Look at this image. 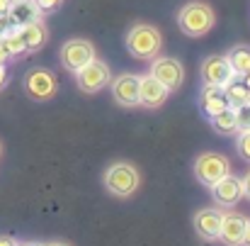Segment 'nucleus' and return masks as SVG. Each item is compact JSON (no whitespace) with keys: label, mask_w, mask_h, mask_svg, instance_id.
I'll return each mask as SVG.
<instances>
[{"label":"nucleus","mask_w":250,"mask_h":246,"mask_svg":"<svg viewBox=\"0 0 250 246\" xmlns=\"http://www.w3.org/2000/svg\"><path fill=\"white\" fill-rule=\"evenodd\" d=\"M161 47H163V37L153 25L139 22L126 34V49L136 59H153V56H158Z\"/></svg>","instance_id":"obj_2"},{"label":"nucleus","mask_w":250,"mask_h":246,"mask_svg":"<svg viewBox=\"0 0 250 246\" xmlns=\"http://www.w3.org/2000/svg\"><path fill=\"white\" fill-rule=\"evenodd\" d=\"M241 81H243V85L250 90V74H246V76H241Z\"/></svg>","instance_id":"obj_31"},{"label":"nucleus","mask_w":250,"mask_h":246,"mask_svg":"<svg viewBox=\"0 0 250 246\" xmlns=\"http://www.w3.org/2000/svg\"><path fill=\"white\" fill-rule=\"evenodd\" d=\"M0 246H17V242L10 237H0Z\"/></svg>","instance_id":"obj_28"},{"label":"nucleus","mask_w":250,"mask_h":246,"mask_svg":"<svg viewBox=\"0 0 250 246\" xmlns=\"http://www.w3.org/2000/svg\"><path fill=\"white\" fill-rule=\"evenodd\" d=\"M12 0H0V15H7V7H10Z\"/></svg>","instance_id":"obj_30"},{"label":"nucleus","mask_w":250,"mask_h":246,"mask_svg":"<svg viewBox=\"0 0 250 246\" xmlns=\"http://www.w3.org/2000/svg\"><path fill=\"white\" fill-rule=\"evenodd\" d=\"M221 210L219 207H202L194 215V232L199 239L204 242H216L219 239V229H221Z\"/></svg>","instance_id":"obj_11"},{"label":"nucleus","mask_w":250,"mask_h":246,"mask_svg":"<svg viewBox=\"0 0 250 246\" xmlns=\"http://www.w3.org/2000/svg\"><path fill=\"white\" fill-rule=\"evenodd\" d=\"M34 2H37V7H39L42 12H51V10L61 7V2H63V0H34Z\"/></svg>","instance_id":"obj_24"},{"label":"nucleus","mask_w":250,"mask_h":246,"mask_svg":"<svg viewBox=\"0 0 250 246\" xmlns=\"http://www.w3.org/2000/svg\"><path fill=\"white\" fill-rule=\"evenodd\" d=\"M167 95H170V90L163 83L156 81L151 74L139 78V105H144L148 110H156V107H161L166 102Z\"/></svg>","instance_id":"obj_13"},{"label":"nucleus","mask_w":250,"mask_h":246,"mask_svg":"<svg viewBox=\"0 0 250 246\" xmlns=\"http://www.w3.org/2000/svg\"><path fill=\"white\" fill-rule=\"evenodd\" d=\"M139 78L136 74H122L112 83V95L122 107H136L139 105Z\"/></svg>","instance_id":"obj_12"},{"label":"nucleus","mask_w":250,"mask_h":246,"mask_svg":"<svg viewBox=\"0 0 250 246\" xmlns=\"http://www.w3.org/2000/svg\"><path fill=\"white\" fill-rule=\"evenodd\" d=\"M39 17H42V10L37 7L34 0H12L7 7V20L12 27H22L32 20H39Z\"/></svg>","instance_id":"obj_17"},{"label":"nucleus","mask_w":250,"mask_h":246,"mask_svg":"<svg viewBox=\"0 0 250 246\" xmlns=\"http://www.w3.org/2000/svg\"><path fill=\"white\" fill-rule=\"evenodd\" d=\"M202 78H204V83H209V85H226V83H231L236 78V74H233L229 59L216 54V56H207L204 59V64H202Z\"/></svg>","instance_id":"obj_10"},{"label":"nucleus","mask_w":250,"mask_h":246,"mask_svg":"<svg viewBox=\"0 0 250 246\" xmlns=\"http://www.w3.org/2000/svg\"><path fill=\"white\" fill-rule=\"evenodd\" d=\"M2 39H5V44H7L12 59H15V56H22V54L27 51V47H24V42H22V37H20V32H17V27H10Z\"/></svg>","instance_id":"obj_21"},{"label":"nucleus","mask_w":250,"mask_h":246,"mask_svg":"<svg viewBox=\"0 0 250 246\" xmlns=\"http://www.w3.org/2000/svg\"><path fill=\"white\" fill-rule=\"evenodd\" d=\"M24 90L32 100H51L59 90V83H56V76L46 69H32L27 76H24Z\"/></svg>","instance_id":"obj_7"},{"label":"nucleus","mask_w":250,"mask_h":246,"mask_svg":"<svg viewBox=\"0 0 250 246\" xmlns=\"http://www.w3.org/2000/svg\"><path fill=\"white\" fill-rule=\"evenodd\" d=\"M46 246H68V244H63V242H51V244H46Z\"/></svg>","instance_id":"obj_33"},{"label":"nucleus","mask_w":250,"mask_h":246,"mask_svg":"<svg viewBox=\"0 0 250 246\" xmlns=\"http://www.w3.org/2000/svg\"><path fill=\"white\" fill-rule=\"evenodd\" d=\"M17 32H20V37H22L27 51H39V49L46 44V39H49V29H46V25L42 22V17H39V20H32V22H27V25H22V27H17Z\"/></svg>","instance_id":"obj_16"},{"label":"nucleus","mask_w":250,"mask_h":246,"mask_svg":"<svg viewBox=\"0 0 250 246\" xmlns=\"http://www.w3.org/2000/svg\"><path fill=\"white\" fill-rule=\"evenodd\" d=\"M226 173H231V164H229V159H226L224 154L207 151V154L197 156V161H194V178H197L202 185H207V188H211V185H214L216 180H221Z\"/></svg>","instance_id":"obj_4"},{"label":"nucleus","mask_w":250,"mask_h":246,"mask_svg":"<svg viewBox=\"0 0 250 246\" xmlns=\"http://www.w3.org/2000/svg\"><path fill=\"white\" fill-rule=\"evenodd\" d=\"M233 112H236L238 132H250V102H243V105L233 107Z\"/></svg>","instance_id":"obj_22"},{"label":"nucleus","mask_w":250,"mask_h":246,"mask_svg":"<svg viewBox=\"0 0 250 246\" xmlns=\"http://www.w3.org/2000/svg\"><path fill=\"white\" fill-rule=\"evenodd\" d=\"M214 22H216V15H214L211 5H207L202 0H192V2L182 5L177 12V27L187 37H204L214 27Z\"/></svg>","instance_id":"obj_1"},{"label":"nucleus","mask_w":250,"mask_h":246,"mask_svg":"<svg viewBox=\"0 0 250 246\" xmlns=\"http://www.w3.org/2000/svg\"><path fill=\"white\" fill-rule=\"evenodd\" d=\"M226 59H229V64H231V69H233V74H236L238 78L250 74V47H246V44L233 47V49L226 54Z\"/></svg>","instance_id":"obj_19"},{"label":"nucleus","mask_w":250,"mask_h":246,"mask_svg":"<svg viewBox=\"0 0 250 246\" xmlns=\"http://www.w3.org/2000/svg\"><path fill=\"white\" fill-rule=\"evenodd\" d=\"M248 102H250V93H248Z\"/></svg>","instance_id":"obj_34"},{"label":"nucleus","mask_w":250,"mask_h":246,"mask_svg":"<svg viewBox=\"0 0 250 246\" xmlns=\"http://www.w3.org/2000/svg\"><path fill=\"white\" fill-rule=\"evenodd\" d=\"M243 190H246V197L250 200V173L243 178Z\"/></svg>","instance_id":"obj_27"},{"label":"nucleus","mask_w":250,"mask_h":246,"mask_svg":"<svg viewBox=\"0 0 250 246\" xmlns=\"http://www.w3.org/2000/svg\"><path fill=\"white\" fill-rule=\"evenodd\" d=\"M12 59V54H10V49H7V44H5V39L0 37V64H7Z\"/></svg>","instance_id":"obj_25"},{"label":"nucleus","mask_w":250,"mask_h":246,"mask_svg":"<svg viewBox=\"0 0 250 246\" xmlns=\"http://www.w3.org/2000/svg\"><path fill=\"white\" fill-rule=\"evenodd\" d=\"M17 246H46V244H42V242H24V244H17Z\"/></svg>","instance_id":"obj_32"},{"label":"nucleus","mask_w":250,"mask_h":246,"mask_svg":"<svg viewBox=\"0 0 250 246\" xmlns=\"http://www.w3.org/2000/svg\"><path fill=\"white\" fill-rule=\"evenodd\" d=\"M141 185V173L139 168L126 161H117L104 171V188L117 195V197H129L139 190Z\"/></svg>","instance_id":"obj_3"},{"label":"nucleus","mask_w":250,"mask_h":246,"mask_svg":"<svg viewBox=\"0 0 250 246\" xmlns=\"http://www.w3.org/2000/svg\"><path fill=\"white\" fill-rule=\"evenodd\" d=\"M209 122H211V129H214L216 134H221V137H231V134H236V132H238L233 107H226V110H221V112L211 115V117H209Z\"/></svg>","instance_id":"obj_18"},{"label":"nucleus","mask_w":250,"mask_h":246,"mask_svg":"<svg viewBox=\"0 0 250 246\" xmlns=\"http://www.w3.org/2000/svg\"><path fill=\"white\" fill-rule=\"evenodd\" d=\"M243 246H250V220L246 224V234H243Z\"/></svg>","instance_id":"obj_29"},{"label":"nucleus","mask_w":250,"mask_h":246,"mask_svg":"<svg viewBox=\"0 0 250 246\" xmlns=\"http://www.w3.org/2000/svg\"><path fill=\"white\" fill-rule=\"evenodd\" d=\"M199 107H202V112H204L207 117H211V115H216V112L231 107L224 85H209V83H204V88H202V93H199Z\"/></svg>","instance_id":"obj_15"},{"label":"nucleus","mask_w":250,"mask_h":246,"mask_svg":"<svg viewBox=\"0 0 250 246\" xmlns=\"http://www.w3.org/2000/svg\"><path fill=\"white\" fill-rule=\"evenodd\" d=\"M109 81H112L109 66L100 59H92L81 71H76V83L83 93H100L104 85H109Z\"/></svg>","instance_id":"obj_6"},{"label":"nucleus","mask_w":250,"mask_h":246,"mask_svg":"<svg viewBox=\"0 0 250 246\" xmlns=\"http://www.w3.org/2000/svg\"><path fill=\"white\" fill-rule=\"evenodd\" d=\"M211 195H214L216 205H221V207H233V205H238V202L246 197L243 178L226 173L221 180H216V183L211 185Z\"/></svg>","instance_id":"obj_9"},{"label":"nucleus","mask_w":250,"mask_h":246,"mask_svg":"<svg viewBox=\"0 0 250 246\" xmlns=\"http://www.w3.org/2000/svg\"><path fill=\"white\" fill-rule=\"evenodd\" d=\"M0 154H2V147H0Z\"/></svg>","instance_id":"obj_35"},{"label":"nucleus","mask_w":250,"mask_h":246,"mask_svg":"<svg viewBox=\"0 0 250 246\" xmlns=\"http://www.w3.org/2000/svg\"><path fill=\"white\" fill-rule=\"evenodd\" d=\"M238 139H236V149L241 154V159L250 161V132H236Z\"/></svg>","instance_id":"obj_23"},{"label":"nucleus","mask_w":250,"mask_h":246,"mask_svg":"<svg viewBox=\"0 0 250 246\" xmlns=\"http://www.w3.org/2000/svg\"><path fill=\"white\" fill-rule=\"evenodd\" d=\"M151 76L158 83H163L167 90H177L182 85V78H185V69L177 59L172 56H153L151 59Z\"/></svg>","instance_id":"obj_8"},{"label":"nucleus","mask_w":250,"mask_h":246,"mask_svg":"<svg viewBox=\"0 0 250 246\" xmlns=\"http://www.w3.org/2000/svg\"><path fill=\"white\" fill-rule=\"evenodd\" d=\"M10 27H12V25H10L7 15H0V37H5V32H7Z\"/></svg>","instance_id":"obj_26"},{"label":"nucleus","mask_w":250,"mask_h":246,"mask_svg":"<svg viewBox=\"0 0 250 246\" xmlns=\"http://www.w3.org/2000/svg\"><path fill=\"white\" fill-rule=\"evenodd\" d=\"M224 90H226V98H229V105L231 107H238V105H243V102H248V88L243 85V81L236 76L231 83H226L224 85Z\"/></svg>","instance_id":"obj_20"},{"label":"nucleus","mask_w":250,"mask_h":246,"mask_svg":"<svg viewBox=\"0 0 250 246\" xmlns=\"http://www.w3.org/2000/svg\"><path fill=\"white\" fill-rule=\"evenodd\" d=\"M248 220L238 212H224L221 215V229H219V242L226 246H243V234H246Z\"/></svg>","instance_id":"obj_14"},{"label":"nucleus","mask_w":250,"mask_h":246,"mask_svg":"<svg viewBox=\"0 0 250 246\" xmlns=\"http://www.w3.org/2000/svg\"><path fill=\"white\" fill-rule=\"evenodd\" d=\"M59 59H61V64H63L66 71L76 74V71L83 69L85 64H90V61L95 59V47H92L87 39H68V42L61 47Z\"/></svg>","instance_id":"obj_5"}]
</instances>
